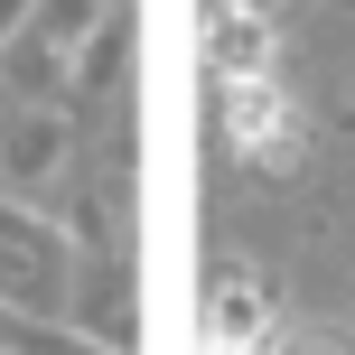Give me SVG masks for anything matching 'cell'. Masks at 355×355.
<instances>
[{
  "instance_id": "cell-2",
  "label": "cell",
  "mask_w": 355,
  "mask_h": 355,
  "mask_svg": "<svg viewBox=\"0 0 355 355\" xmlns=\"http://www.w3.org/2000/svg\"><path fill=\"white\" fill-rule=\"evenodd\" d=\"M206 47H215V66H225V75H252V66L271 56V28H262V10H252V0H215Z\"/></svg>"
},
{
  "instance_id": "cell-1",
  "label": "cell",
  "mask_w": 355,
  "mask_h": 355,
  "mask_svg": "<svg viewBox=\"0 0 355 355\" xmlns=\"http://www.w3.org/2000/svg\"><path fill=\"white\" fill-rule=\"evenodd\" d=\"M225 122H234V141H243V150H262L271 168H290V159H300V112H290V94L271 85L262 66H252V75H225Z\"/></svg>"
},
{
  "instance_id": "cell-3",
  "label": "cell",
  "mask_w": 355,
  "mask_h": 355,
  "mask_svg": "<svg viewBox=\"0 0 355 355\" xmlns=\"http://www.w3.org/2000/svg\"><path fill=\"white\" fill-rule=\"evenodd\" d=\"M252 10H271V0H252Z\"/></svg>"
}]
</instances>
